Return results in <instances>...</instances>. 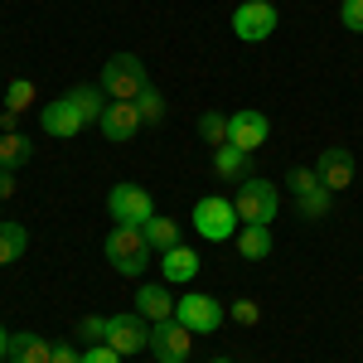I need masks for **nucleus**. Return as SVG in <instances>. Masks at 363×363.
<instances>
[{
	"mask_svg": "<svg viewBox=\"0 0 363 363\" xmlns=\"http://www.w3.org/2000/svg\"><path fill=\"white\" fill-rule=\"evenodd\" d=\"M97 87L107 92V102H136L140 92L150 87V73H145V63H140L136 54H112L102 63Z\"/></svg>",
	"mask_w": 363,
	"mask_h": 363,
	"instance_id": "f257e3e1",
	"label": "nucleus"
},
{
	"mask_svg": "<svg viewBox=\"0 0 363 363\" xmlns=\"http://www.w3.org/2000/svg\"><path fill=\"white\" fill-rule=\"evenodd\" d=\"M107 262H112L121 277H140L145 267H150V242H145V233L131 223H116L107 233Z\"/></svg>",
	"mask_w": 363,
	"mask_h": 363,
	"instance_id": "f03ea898",
	"label": "nucleus"
},
{
	"mask_svg": "<svg viewBox=\"0 0 363 363\" xmlns=\"http://www.w3.org/2000/svg\"><path fill=\"white\" fill-rule=\"evenodd\" d=\"M233 208H238V223H272L281 208V194L277 184H267V179H242L238 184V194H233Z\"/></svg>",
	"mask_w": 363,
	"mask_h": 363,
	"instance_id": "7ed1b4c3",
	"label": "nucleus"
},
{
	"mask_svg": "<svg viewBox=\"0 0 363 363\" xmlns=\"http://www.w3.org/2000/svg\"><path fill=\"white\" fill-rule=\"evenodd\" d=\"M238 208H233V199H199L194 203V233L199 238H208V242H228V238H238Z\"/></svg>",
	"mask_w": 363,
	"mask_h": 363,
	"instance_id": "20e7f679",
	"label": "nucleus"
},
{
	"mask_svg": "<svg viewBox=\"0 0 363 363\" xmlns=\"http://www.w3.org/2000/svg\"><path fill=\"white\" fill-rule=\"evenodd\" d=\"M281 25L277 5L272 0H242L238 10H233V34L242 39V44H262V39H272Z\"/></svg>",
	"mask_w": 363,
	"mask_h": 363,
	"instance_id": "39448f33",
	"label": "nucleus"
},
{
	"mask_svg": "<svg viewBox=\"0 0 363 363\" xmlns=\"http://www.w3.org/2000/svg\"><path fill=\"white\" fill-rule=\"evenodd\" d=\"M174 320L179 325H189L194 335H213L218 325L228 320V310L213 301V296H203V291H189V296H179L174 301Z\"/></svg>",
	"mask_w": 363,
	"mask_h": 363,
	"instance_id": "423d86ee",
	"label": "nucleus"
},
{
	"mask_svg": "<svg viewBox=\"0 0 363 363\" xmlns=\"http://www.w3.org/2000/svg\"><path fill=\"white\" fill-rule=\"evenodd\" d=\"M107 213H112L116 223H150L155 218V199H150V189H140V184H116L112 194H107Z\"/></svg>",
	"mask_w": 363,
	"mask_h": 363,
	"instance_id": "0eeeda50",
	"label": "nucleus"
},
{
	"mask_svg": "<svg viewBox=\"0 0 363 363\" xmlns=\"http://www.w3.org/2000/svg\"><path fill=\"white\" fill-rule=\"evenodd\" d=\"M150 354H155L160 363H184L189 354H194V330L179 325V320L150 325Z\"/></svg>",
	"mask_w": 363,
	"mask_h": 363,
	"instance_id": "6e6552de",
	"label": "nucleus"
},
{
	"mask_svg": "<svg viewBox=\"0 0 363 363\" xmlns=\"http://www.w3.org/2000/svg\"><path fill=\"white\" fill-rule=\"evenodd\" d=\"M102 344H112L121 359H131V354H140V349H150V320L136 315V310H131V315H112Z\"/></svg>",
	"mask_w": 363,
	"mask_h": 363,
	"instance_id": "1a4fd4ad",
	"label": "nucleus"
},
{
	"mask_svg": "<svg viewBox=\"0 0 363 363\" xmlns=\"http://www.w3.org/2000/svg\"><path fill=\"white\" fill-rule=\"evenodd\" d=\"M267 136H272V121H267V112L242 107V112L228 116V145H238L242 155H252L257 145H267Z\"/></svg>",
	"mask_w": 363,
	"mask_h": 363,
	"instance_id": "9d476101",
	"label": "nucleus"
},
{
	"mask_svg": "<svg viewBox=\"0 0 363 363\" xmlns=\"http://www.w3.org/2000/svg\"><path fill=\"white\" fill-rule=\"evenodd\" d=\"M315 174H320V184L330 194H344L354 184V150L349 145H325L320 160H315Z\"/></svg>",
	"mask_w": 363,
	"mask_h": 363,
	"instance_id": "9b49d317",
	"label": "nucleus"
},
{
	"mask_svg": "<svg viewBox=\"0 0 363 363\" xmlns=\"http://www.w3.org/2000/svg\"><path fill=\"white\" fill-rule=\"evenodd\" d=\"M39 126H44L49 136H58V140H73L87 121H83V112H78V102H73V97H54V102L39 112Z\"/></svg>",
	"mask_w": 363,
	"mask_h": 363,
	"instance_id": "f8f14e48",
	"label": "nucleus"
},
{
	"mask_svg": "<svg viewBox=\"0 0 363 363\" xmlns=\"http://www.w3.org/2000/svg\"><path fill=\"white\" fill-rule=\"evenodd\" d=\"M97 126H102V136H107V140H131L145 121H140L136 102H107V112H102Z\"/></svg>",
	"mask_w": 363,
	"mask_h": 363,
	"instance_id": "ddd939ff",
	"label": "nucleus"
},
{
	"mask_svg": "<svg viewBox=\"0 0 363 363\" xmlns=\"http://www.w3.org/2000/svg\"><path fill=\"white\" fill-rule=\"evenodd\" d=\"M160 277H165V286H189V281L199 277V252L194 247L160 252Z\"/></svg>",
	"mask_w": 363,
	"mask_h": 363,
	"instance_id": "4468645a",
	"label": "nucleus"
},
{
	"mask_svg": "<svg viewBox=\"0 0 363 363\" xmlns=\"http://www.w3.org/2000/svg\"><path fill=\"white\" fill-rule=\"evenodd\" d=\"M136 315H145L150 325L174 320V296H169V286H140L136 291Z\"/></svg>",
	"mask_w": 363,
	"mask_h": 363,
	"instance_id": "2eb2a0df",
	"label": "nucleus"
},
{
	"mask_svg": "<svg viewBox=\"0 0 363 363\" xmlns=\"http://www.w3.org/2000/svg\"><path fill=\"white\" fill-rule=\"evenodd\" d=\"M233 242L242 252V262H267V257H272V228L267 223H242Z\"/></svg>",
	"mask_w": 363,
	"mask_h": 363,
	"instance_id": "dca6fc26",
	"label": "nucleus"
},
{
	"mask_svg": "<svg viewBox=\"0 0 363 363\" xmlns=\"http://www.w3.org/2000/svg\"><path fill=\"white\" fill-rule=\"evenodd\" d=\"M247 160H252V155H242L238 145H218V150H213V174L228 179V184H242V179H252Z\"/></svg>",
	"mask_w": 363,
	"mask_h": 363,
	"instance_id": "f3484780",
	"label": "nucleus"
},
{
	"mask_svg": "<svg viewBox=\"0 0 363 363\" xmlns=\"http://www.w3.org/2000/svg\"><path fill=\"white\" fill-rule=\"evenodd\" d=\"M49 359H54L49 339L29 335V330H20V335H10V363H49Z\"/></svg>",
	"mask_w": 363,
	"mask_h": 363,
	"instance_id": "a211bd4d",
	"label": "nucleus"
},
{
	"mask_svg": "<svg viewBox=\"0 0 363 363\" xmlns=\"http://www.w3.org/2000/svg\"><path fill=\"white\" fill-rule=\"evenodd\" d=\"M34 107V83L29 78H15V83L5 87V131H15V116L29 112Z\"/></svg>",
	"mask_w": 363,
	"mask_h": 363,
	"instance_id": "6ab92c4d",
	"label": "nucleus"
},
{
	"mask_svg": "<svg viewBox=\"0 0 363 363\" xmlns=\"http://www.w3.org/2000/svg\"><path fill=\"white\" fill-rule=\"evenodd\" d=\"M140 233H145V242H150V252H169V247H179V223L174 218H150V223H140Z\"/></svg>",
	"mask_w": 363,
	"mask_h": 363,
	"instance_id": "aec40b11",
	"label": "nucleus"
},
{
	"mask_svg": "<svg viewBox=\"0 0 363 363\" xmlns=\"http://www.w3.org/2000/svg\"><path fill=\"white\" fill-rule=\"evenodd\" d=\"M29 247V233L20 223H0V267H10V262H20Z\"/></svg>",
	"mask_w": 363,
	"mask_h": 363,
	"instance_id": "412c9836",
	"label": "nucleus"
},
{
	"mask_svg": "<svg viewBox=\"0 0 363 363\" xmlns=\"http://www.w3.org/2000/svg\"><path fill=\"white\" fill-rule=\"evenodd\" d=\"M68 97L78 102V112H83V121H102V112H107V92H102V87H92V83L73 87Z\"/></svg>",
	"mask_w": 363,
	"mask_h": 363,
	"instance_id": "4be33fe9",
	"label": "nucleus"
},
{
	"mask_svg": "<svg viewBox=\"0 0 363 363\" xmlns=\"http://www.w3.org/2000/svg\"><path fill=\"white\" fill-rule=\"evenodd\" d=\"M29 136H20V131H5L0 136V169H15V165H25L29 160Z\"/></svg>",
	"mask_w": 363,
	"mask_h": 363,
	"instance_id": "5701e85b",
	"label": "nucleus"
},
{
	"mask_svg": "<svg viewBox=\"0 0 363 363\" xmlns=\"http://www.w3.org/2000/svg\"><path fill=\"white\" fill-rule=\"evenodd\" d=\"M199 136H203V145H228V116L223 112H203L199 116Z\"/></svg>",
	"mask_w": 363,
	"mask_h": 363,
	"instance_id": "b1692460",
	"label": "nucleus"
},
{
	"mask_svg": "<svg viewBox=\"0 0 363 363\" xmlns=\"http://www.w3.org/2000/svg\"><path fill=\"white\" fill-rule=\"evenodd\" d=\"M136 112H140V121H145V126H155V121H165V97H160L155 87H145V92L136 97Z\"/></svg>",
	"mask_w": 363,
	"mask_h": 363,
	"instance_id": "393cba45",
	"label": "nucleus"
},
{
	"mask_svg": "<svg viewBox=\"0 0 363 363\" xmlns=\"http://www.w3.org/2000/svg\"><path fill=\"white\" fill-rule=\"evenodd\" d=\"M296 203H301V213H306V218H325V213H330V203H335V194H330V189L320 184V189H310V194H301Z\"/></svg>",
	"mask_w": 363,
	"mask_h": 363,
	"instance_id": "a878e982",
	"label": "nucleus"
},
{
	"mask_svg": "<svg viewBox=\"0 0 363 363\" xmlns=\"http://www.w3.org/2000/svg\"><path fill=\"white\" fill-rule=\"evenodd\" d=\"M286 189L301 199L310 194V189H320V174H315V165H301V169H291V179H286Z\"/></svg>",
	"mask_w": 363,
	"mask_h": 363,
	"instance_id": "bb28decb",
	"label": "nucleus"
},
{
	"mask_svg": "<svg viewBox=\"0 0 363 363\" xmlns=\"http://www.w3.org/2000/svg\"><path fill=\"white\" fill-rule=\"evenodd\" d=\"M339 20H344V29L363 34V0H344V5H339Z\"/></svg>",
	"mask_w": 363,
	"mask_h": 363,
	"instance_id": "cd10ccee",
	"label": "nucleus"
},
{
	"mask_svg": "<svg viewBox=\"0 0 363 363\" xmlns=\"http://www.w3.org/2000/svg\"><path fill=\"white\" fill-rule=\"evenodd\" d=\"M78 335L92 339V344H102V339H107V320H102V315H87V320H78Z\"/></svg>",
	"mask_w": 363,
	"mask_h": 363,
	"instance_id": "c85d7f7f",
	"label": "nucleus"
},
{
	"mask_svg": "<svg viewBox=\"0 0 363 363\" xmlns=\"http://www.w3.org/2000/svg\"><path fill=\"white\" fill-rule=\"evenodd\" d=\"M228 315H233L238 325H257V320H262V306H257V301H233Z\"/></svg>",
	"mask_w": 363,
	"mask_h": 363,
	"instance_id": "c756f323",
	"label": "nucleus"
},
{
	"mask_svg": "<svg viewBox=\"0 0 363 363\" xmlns=\"http://www.w3.org/2000/svg\"><path fill=\"white\" fill-rule=\"evenodd\" d=\"M83 363H121V354H116L112 344H87V349H83Z\"/></svg>",
	"mask_w": 363,
	"mask_h": 363,
	"instance_id": "7c9ffc66",
	"label": "nucleus"
},
{
	"mask_svg": "<svg viewBox=\"0 0 363 363\" xmlns=\"http://www.w3.org/2000/svg\"><path fill=\"white\" fill-rule=\"evenodd\" d=\"M49 363H83V349H73V344H54V359Z\"/></svg>",
	"mask_w": 363,
	"mask_h": 363,
	"instance_id": "2f4dec72",
	"label": "nucleus"
},
{
	"mask_svg": "<svg viewBox=\"0 0 363 363\" xmlns=\"http://www.w3.org/2000/svg\"><path fill=\"white\" fill-rule=\"evenodd\" d=\"M15 189H20V184H15V169H0V203L15 199Z\"/></svg>",
	"mask_w": 363,
	"mask_h": 363,
	"instance_id": "473e14b6",
	"label": "nucleus"
},
{
	"mask_svg": "<svg viewBox=\"0 0 363 363\" xmlns=\"http://www.w3.org/2000/svg\"><path fill=\"white\" fill-rule=\"evenodd\" d=\"M0 363H10V330H0Z\"/></svg>",
	"mask_w": 363,
	"mask_h": 363,
	"instance_id": "72a5a7b5",
	"label": "nucleus"
},
{
	"mask_svg": "<svg viewBox=\"0 0 363 363\" xmlns=\"http://www.w3.org/2000/svg\"><path fill=\"white\" fill-rule=\"evenodd\" d=\"M213 363H233V359H213Z\"/></svg>",
	"mask_w": 363,
	"mask_h": 363,
	"instance_id": "f704fd0d",
	"label": "nucleus"
}]
</instances>
